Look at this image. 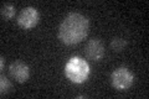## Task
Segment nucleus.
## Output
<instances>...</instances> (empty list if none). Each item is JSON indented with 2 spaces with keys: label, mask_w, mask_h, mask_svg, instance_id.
Segmentation results:
<instances>
[{
  "label": "nucleus",
  "mask_w": 149,
  "mask_h": 99,
  "mask_svg": "<svg viewBox=\"0 0 149 99\" xmlns=\"http://www.w3.org/2000/svg\"><path fill=\"white\" fill-rule=\"evenodd\" d=\"M11 89V83L10 81L4 76V74H1V77H0V94L1 96H4V94H6Z\"/></svg>",
  "instance_id": "nucleus-9"
},
{
  "label": "nucleus",
  "mask_w": 149,
  "mask_h": 99,
  "mask_svg": "<svg viewBox=\"0 0 149 99\" xmlns=\"http://www.w3.org/2000/svg\"><path fill=\"white\" fill-rule=\"evenodd\" d=\"M88 27L90 22L86 16L77 12H71L60 24L58 39L67 46L76 45L87 36Z\"/></svg>",
  "instance_id": "nucleus-1"
},
{
  "label": "nucleus",
  "mask_w": 149,
  "mask_h": 99,
  "mask_svg": "<svg viewBox=\"0 0 149 99\" xmlns=\"http://www.w3.org/2000/svg\"><path fill=\"white\" fill-rule=\"evenodd\" d=\"M15 15V6L11 3H4L1 5V16L4 20H10Z\"/></svg>",
  "instance_id": "nucleus-7"
},
{
  "label": "nucleus",
  "mask_w": 149,
  "mask_h": 99,
  "mask_svg": "<svg viewBox=\"0 0 149 99\" xmlns=\"http://www.w3.org/2000/svg\"><path fill=\"white\" fill-rule=\"evenodd\" d=\"M111 82L112 86L118 91H125L128 89L134 82V74L130 72L128 68L125 67H119L113 71L111 76Z\"/></svg>",
  "instance_id": "nucleus-3"
},
{
  "label": "nucleus",
  "mask_w": 149,
  "mask_h": 99,
  "mask_svg": "<svg viewBox=\"0 0 149 99\" xmlns=\"http://www.w3.org/2000/svg\"><path fill=\"white\" fill-rule=\"evenodd\" d=\"M125 46H127V41L122 37H114L113 40L111 42V47L112 50L116 51V52H120V51H123L125 48Z\"/></svg>",
  "instance_id": "nucleus-8"
},
{
  "label": "nucleus",
  "mask_w": 149,
  "mask_h": 99,
  "mask_svg": "<svg viewBox=\"0 0 149 99\" xmlns=\"http://www.w3.org/2000/svg\"><path fill=\"white\" fill-rule=\"evenodd\" d=\"M4 63H5V58H4V56L0 57V71L4 69Z\"/></svg>",
  "instance_id": "nucleus-10"
},
{
  "label": "nucleus",
  "mask_w": 149,
  "mask_h": 99,
  "mask_svg": "<svg viewBox=\"0 0 149 99\" xmlns=\"http://www.w3.org/2000/svg\"><path fill=\"white\" fill-rule=\"evenodd\" d=\"M86 55L92 61H101L104 56V46L98 39H92L86 46Z\"/></svg>",
  "instance_id": "nucleus-6"
},
{
  "label": "nucleus",
  "mask_w": 149,
  "mask_h": 99,
  "mask_svg": "<svg viewBox=\"0 0 149 99\" xmlns=\"http://www.w3.org/2000/svg\"><path fill=\"white\" fill-rule=\"evenodd\" d=\"M65 74L71 82L81 84L90 76V66L81 57H71L65 64Z\"/></svg>",
  "instance_id": "nucleus-2"
},
{
  "label": "nucleus",
  "mask_w": 149,
  "mask_h": 99,
  "mask_svg": "<svg viewBox=\"0 0 149 99\" xmlns=\"http://www.w3.org/2000/svg\"><path fill=\"white\" fill-rule=\"evenodd\" d=\"M39 20H40L39 11L32 6H27L25 9H22L20 11V14L17 15V19H16L19 26L22 27V29H25V30L35 27L37 25V22H39Z\"/></svg>",
  "instance_id": "nucleus-4"
},
{
  "label": "nucleus",
  "mask_w": 149,
  "mask_h": 99,
  "mask_svg": "<svg viewBox=\"0 0 149 99\" xmlns=\"http://www.w3.org/2000/svg\"><path fill=\"white\" fill-rule=\"evenodd\" d=\"M9 73L13 79H15L19 83H24L29 79L30 76V69L29 66L25 64L21 61H15L9 66Z\"/></svg>",
  "instance_id": "nucleus-5"
}]
</instances>
